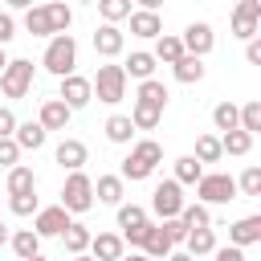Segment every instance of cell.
Segmentation results:
<instances>
[{
  "label": "cell",
  "mask_w": 261,
  "mask_h": 261,
  "mask_svg": "<svg viewBox=\"0 0 261 261\" xmlns=\"http://www.w3.org/2000/svg\"><path fill=\"white\" fill-rule=\"evenodd\" d=\"M16 37V24H12V12H0V49Z\"/></svg>",
  "instance_id": "obj_45"
},
{
  "label": "cell",
  "mask_w": 261,
  "mask_h": 261,
  "mask_svg": "<svg viewBox=\"0 0 261 261\" xmlns=\"http://www.w3.org/2000/svg\"><path fill=\"white\" fill-rule=\"evenodd\" d=\"M261 24V0H241L232 8V37L237 41H253Z\"/></svg>",
  "instance_id": "obj_8"
},
{
  "label": "cell",
  "mask_w": 261,
  "mask_h": 261,
  "mask_svg": "<svg viewBox=\"0 0 261 261\" xmlns=\"http://www.w3.org/2000/svg\"><path fill=\"white\" fill-rule=\"evenodd\" d=\"M200 175H204V167L192 159V155H179L175 159V184L184 188V184H200Z\"/></svg>",
  "instance_id": "obj_38"
},
{
  "label": "cell",
  "mask_w": 261,
  "mask_h": 261,
  "mask_svg": "<svg viewBox=\"0 0 261 261\" xmlns=\"http://www.w3.org/2000/svg\"><path fill=\"white\" fill-rule=\"evenodd\" d=\"M61 208L73 216V212H90L94 208V179L86 171H69L65 175V188H61Z\"/></svg>",
  "instance_id": "obj_3"
},
{
  "label": "cell",
  "mask_w": 261,
  "mask_h": 261,
  "mask_svg": "<svg viewBox=\"0 0 261 261\" xmlns=\"http://www.w3.org/2000/svg\"><path fill=\"white\" fill-rule=\"evenodd\" d=\"M0 90H4V98H24L33 90V61H24V57L8 61L0 73Z\"/></svg>",
  "instance_id": "obj_5"
},
{
  "label": "cell",
  "mask_w": 261,
  "mask_h": 261,
  "mask_svg": "<svg viewBox=\"0 0 261 261\" xmlns=\"http://www.w3.org/2000/svg\"><path fill=\"white\" fill-rule=\"evenodd\" d=\"M29 192H37V175H33V167H12L8 171V196H29Z\"/></svg>",
  "instance_id": "obj_28"
},
{
  "label": "cell",
  "mask_w": 261,
  "mask_h": 261,
  "mask_svg": "<svg viewBox=\"0 0 261 261\" xmlns=\"http://www.w3.org/2000/svg\"><path fill=\"white\" fill-rule=\"evenodd\" d=\"M69 118H73V110H69L65 102H57V98H45V102H41L37 122H41V130H45V135H49V130H65V126H69Z\"/></svg>",
  "instance_id": "obj_11"
},
{
  "label": "cell",
  "mask_w": 261,
  "mask_h": 261,
  "mask_svg": "<svg viewBox=\"0 0 261 261\" xmlns=\"http://www.w3.org/2000/svg\"><path fill=\"white\" fill-rule=\"evenodd\" d=\"M12 130H16V114L8 106H0V139H12Z\"/></svg>",
  "instance_id": "obj_46"
},
{
  "label": "cell",
  "mask_w": 261,
  "mask_h": 261,
  "mask_svg": "<svg viewBox=\"0 0 261 261\" xmlns=\"http://www.w3.org/2000/svg\"><path fill=\"white\" fill-rule=\"evenodd\" d=\"M179 224L192 232V228H212V212L204 204H184L179 208Z\"/></svg>",
  "instance_id": "obj_31"
},
{
  "label": "cell",
  "mask_w": 261,
  "mask_h": 261,
  "mask_svg": "<svg viewBox=\"0 0 261 261\" xmlns=\"http://www.w3.org/2000/svg\"><path fill=\"white\" fill-rule=\"evenodd\" d=\"M167 261H192V257H188L184 249H171V253H167Z\"/></svg>",
  "instance_id": "obj_49"
},
{
  "label": "cell",
  "mask_w": 261,
  "mask_h": 261,
  "mask_svg": "<svg viewBox=\"0 0 261 261\" xmlns=\"http://www.w3.org/2000/svg\"><path fill=\"white\" fill-rule=\"evenodd\" d=\"M8 208H12L16 216H37V212H41V200H37V192H29V196H8Z\"/></svg>",
  "instance_id": "obj_42"
},
{
  "label": "cell",
  "mask_w": 261,
  "mask_h": 261,
  "mask_svg": "<svg viewBox=\"0 0 261 261\" xmlns=\"http://www.w3.org/2000/svg\"><path fill=\"white\" fill-rule=\"evenodd\" d=\"M245 61H249V65H261V37L245 41Z\"/></svg>",
  "instance_id": "obj_47"
},
{
  "label": "cell",
  "mask_w": 261,
  "mask_h": 261,
  "mask_svg": "<svg viewBox=\"0 0 261 261\" xmlns=\"http://www.w3.org/2000/svg\"><path fill=\"white\" fill-rule=\"evenodd\" d=\"M29 261H45V257H41V253H37V257H29Z\"/></svg>",
  "instance_id": "obj_54"
},
{
  "label": "cell",
  "mask_w": 261,
  "mask_h": 261,
  "mask_svg": "<svg viewBox=\"0 0 261 261\" xmlns=\"http://www.w3.org/2000/svg\"><path fill=\"white\" fill-rule=\"evenodd\" d=\"M122 192H126V184H122L118 175H98V179H94V200H98V204L118 208V204H122Z\"/></svg>",
  "instance_id": "obj_19"
},
{
  "label": "cell",
  "mask_w": 261,
  "mask_h": 261,
  "mask_svg": "<svg viewBox=\"0 0 261 261\" xmlns=\"http://www.w3.org/2000/svg\"><path fill=\"white\" fill-rule=\"evenodd\" d=\"M147 224V208H139V204H118V228L122 232H135V228H143Z\"/></svg>",
  "instance_id": "obj_36"
},
{
  "label": "cell",
  "mask_w": 261,
  "mask_h": 261,
  "mask_svg": "<svg viewBox=\"0 0 261 261\" xmlns=\"http://www.w3.org/2000/svg\"><path fill=\"white\" fill-rule=\"evenodd\" d=\"M8 245H12V253H16L20 261H29V257L41 253V237H37L33 228H16V232L8 237Z\"/></svg>",
  "instance_id": "obj_23"
},
{
  "label": "cell",
  "mask_w": 261,
  "mask_h": 261,
  "mask_svg": "<svg viewBox=\"0 0 261 261\" xmlns=\"http://www.w3.org/2000/svg\"><path fill=\"white\" fill-rule=\"evenodd\" d=\"M53 159H57L65 171H82V167H86V159H90V151H86V143H82V139H61V143H57V151H53Z\"/></svg>",
  "instance_id": "obj_12"
},
{
  "label": "cell",
  "mask_w": 261,
  "mask_h": 261,
  "mask_svg": "<svg viewBox=\"0 0 261 261\" xmlns=\"http://www.w3.org/2000/svg\"><path fill=\"white\" fill-rule=\"evenodd\" d=\"M118 261H151V257H143V253H122Z\"/></svg>",
  "instance_id": "obj_50"
},
{
  "label": "cell",
  "mask_w": 261,
  "mask_h": 261,
  "mask_svg": "<svg viewBox=\"0 0 261 261\" xmlns=\"http://www.w3.org/2000/svg\"><path fill=\"white\" fill-rule=\"evenodd\" d=\"M216 139H220L224 155H249L253 151V135H245V130H228V135H216Z\"/></svg>",
  "instance_id": "obj_34"
},
{
  "label": "cell",
  "mask_w": 261,
  "mask_h": 261,
  "mask_svg": "<svg viewBox=\"0 0 261 261\" xmlns=\"http://www.w3.org/2000/svg\"><path fill=\"white\" fill-rule=\"evenodd\" d=\"M151 208H155V216H159V220H175V216H179V208H184V188H179L175 179L155 184V192H151Z\"/></svg>",
  "instance_id": "obj_6"
},
{
  "label": "cell",
  "mask_w": 261,
  "mask_h": 261,
  "mask_svg": "<svg viewBox=\"0 0 261 261\" xmlns=\"http://www.w3.org/2000/svg\"><path fill=\"white\" fill-rule=\"evenodd\" d=\"M122 49H126V37H122L118 24H102V29L94 33V53H98V57H118Z\"/></svg>",
  "instance_id": "obj_14"
},
{
  "label": "cell",
  "mask_w": 261,
  "mask_h": 261,
  "mask_svg": "<svg viewBox=\"0 0 261 261\" xmlns=\"http://www.w3.org/2000/svg\"><path fill=\"white\" fill-rule=\"evenodd\" d=\"M196 204H228V200H237V179L228 175V171H204L200 175V184H196Z\"/></svg>",
  "instance_id": "obj_2"
},
{
  "label": "cell",
  "mask_w": 261,
  "mask_h": 261,
  "mask_svg": "<svg viewBox=\"0 0 261 261\" xmlns=\"http://www.w3.org/2000/svg\"><path fill=\"white\" fill-rule=\"evenodd\" d=\"M184 253L196 261V257H208V253H216V232L212 228H192L188 232V241H184Z\"/></svg>",
  "instance_id": "obj_20"
},
{
  "label": "cell",
  "mask_w": 261,
  "mask_h": 261,
  "mask_svg": "<svg viewBox=\"0 0 261 261\" xmlns=\"http://www.w3.org/2000/svg\"><path fill=\"white\" fill-rule=\"evenodd\" d=\"M139 253H143V257H151V261H167V253H171V241L163 237V228H159V224H147Z\"/></svg>",
  "instance_id": "obj_17"
},
{
  "label": "cell",
  "mask_w": 261,
  "mask_h": 261,
  "mask_svg": "<svg viewBox=\"0 0 261 261\" xmlns=\"http://www.w3.org/2000/svg\"><path fill=\"white\" fill-rule=\"evenodd\" d=\"M130 155H135V159H139L143 167H151V171H155V167L163 163V147H159L155 139H139V143L130 147Z\"/></svg>",
  "instance_id": "obj_30"
},
{
  "label": "cell",
  "mask_w": 261,
  "mask_h": 261,
  "mask_svg": "<svg viewBox=\"0 0 261 261\" xmlns=\"http://www.w3.org/2000/svg\"><path fill=\"white\" fill-rule=\"evenodd\" d=\"M73 261H94V257H90V253H82V257H73Z\"/></svg>",
  "instance_id": "obj_53"
},
{
  "label": "cell",
  "mask_w": 261,
  "mask_h": 261,
  "mask_svg": "<svg viewBox=\"0 0 261 261\" xmlns=\"http://www.w3.org/2000/svg\"><path fill=\"white\" fill-rule=\"evenodd\" d=\"M167 98H171V94H167V86H163V82H155V77L139 82L135 102H147V106H159V110H163V106H167Z\"/></svg>",
  "instance_id": "obj_27"
},
{
  "label": "cell",
  "mask_w": 261,
  "mask_h": 261,
  "mask_svg": "<svg viewBox=\"0 0 261 261\" xmlns=\"http://www.w3.org/2000/svg\"><path fill=\"white\" fill-rule=\"evenodd\" d=\"M122 253H126V245H122L118 232H98V237H90V257H94V261H118Z\"/></svg>",
  "instance_id": "obj_15"
},
{
  "label": "cell",
  "mask_w": 261,
  "mask_h": 261,
  "mask_svg": "<svg viewBox=\"0 0 261 261\" xmlns=\"http://www.w3.org/2000/svg\"><path fill=\"white\" fill-rule=\"evenodd\" d=\"M212 257H216V261H245V249H232V245H228V249H216Z\"/></svg>",
  "instance_id": "obj_48"
},
{
  "label": "cell",
  "mask_w": 261,
  "mask_h": 261,
  "mask_svg": "<svg viewBox=\"0 0 261 261\" xmlns=\"http://www.w3.org/2000/svg\"><path fill=\"white\" fill-rule=\"evenodd\" d=\"M24 29H29L33 37H53V24H49V12H45V4L24 12Z\"/></svg>",
  "instance_id": "obj_37"
},
{
  "label": "cell",
  "mask_w": 261,
  "mask_h": 261,
  "mask_svg": "<svg viewBox=\"0 0 261 261\" xmlns=\"http://www.w3.org/2000/svg\"><path fill=\"white\" fill-rule=\"evenodd\" d=\"M126 118H130L135 130H155V126L163 122V110H159V106H147V102H135Z\"/></svg>",
  "instance_id": "obj_22"
},
{
  "label": "cell",
  "mask_w": 261,
  "mask_h": 261,
  "mask_svg": "<svg viewBox=\"0 0 261 261\" xmlns=\"http://www.w3.org/2000/svg\"><path fill=\"white\" fill-rule=\"evenodd\" d=\"M41 65H45V69H49L57 82H61V77H69V73H73V65H77V41H73L69 33H61V37H49Z\"/></svg>",
  "instance_id": "obj_1"
},
{
  "label": "cell",
  "mask_w": 261,
  "mask_h": 261,
  "mask_svg": "<svg viewBox=\"0 0 261 261\" xmlns=\"http://www.w3.org/2000/svg\"><path fill=\"white\" fill-rule=\"evenodd\" d=\"M130 33L135 37H143V41H151V37H163V16L159 12H147V8H130Z\"/></svg>",
  "instance_id": "obj_13"
},
{
  "label": "cell",
  "mask_w": 261,
  "mask_h": 261,
  "mask_svg": "<svg viewBox=\"0 0 261 261\" xmlns=\"http://www.w3.org/2000/svg\"><path fill=\"white\" fill-rule=\"evenodd\" d=\"M16 159H20V147L12 143V139H0V167H16Z\"/></svg>",
  "instance_id": "obj_44"
},
{
  "label": "cell",
  "mask_w": 261,
  "mask_h": 261,
  "mask_svg": "<svg viewBox=\"0 0 261 261\" xmlns=\"http://www.w3.org/2000/svg\"><path fill=\"white\" fill-rule=\"evenodd\" d=\"M159 228H163V237H167V241H171V249H175V245H184V241H188V228H184V224H179V216H175V220H159Z\"/></svg>",
  "instance_id": "obj_43"
},
{
  "label": "cell",
  "mask_w": 261,
  "mask_h": 261,
  "mask_svg": "<svg viewBox=\"0 0 261 261\" xmlns=\"http://www.w3.org/2000/svg\"><path fill=\"white\" fill-rule=\"evenodd\" d=\"M45 139H49V135H45L41 122H33V118H29V122H16V130H12V143H16L20 151H41Z\"/></svg>",
  "instance_id": "obj_18"
},
{
  "label": "cell",
  "mask_w": 261,
  "mask_h": 261,
  "mask_svg": "<svg viewBox=\"0 0 261 261\" xmlns=\"http://www.w3.org/2000/svg\"><path fill=\"white\" fill-rule=\"evenodd\" d=\"M45 12H49V24H53V37H61L69 29V20H73L69 4H45Z\"/></svg>",
  "instance_id": "obj_40"
},
{
  "label": "cell",
  "mask_w": 261,
  "mask_h": 261,
  "mask_svg": "<svg viewBox=\"0 0 261 261\" xmlns=\"http://www.w3.org/2000/svg\"><path fill=\"white\" fill-rule=\"evenodd\" d=\"M122 73H126V77H139V82H147V77L155 73V57H151L147 49H135V53L126 57V65H122Z\"/></svg>",
  "instance_id": "obj_25"
},
{
  "label": "cell",
  "mask_w": 261,
  "mask_h": 261,
  "mask_svg": "<svg viewBox=\"0 0 261 261\" xmlns=\"http://www.w3.org/2000/svg\"><path fill=\"white\" fill-rule=\"evenodd\" d=\"M155 61H163V65H175L179 57H184V45H179V37L175 33H163V37H155V53H151Z\"/></svg>",
  "instance_id": "obj_24"
},
{
  "label": "cell",
  "mask_w": 261,
  "mask_h": 261,
  "mask_svg": "<svg viewBox=\"0 0 261 261\" xmlns=\"http://www.w3.org/2000/svg\"><path fill=\"white\" fill-rule=\"evenodd\" d=\"M237 126H241L245 135H257V130H261V102H257V98L245 102V106H237Z\"/></svg>",
  "instance_id": "obj_33"
},
{
  "label": "cell",
  "mask_w": 261,
  "mask_h": 261,
  "mask_svg": "<svg viewBox=\"0 0 261 261\" xmlns=\"http://www.w3.org/2000/svg\"><path fill=\"white\" fill-rule=\"evenodd\" d=\"M98 12H102V20H106V24H118V20H126V16H130V0H102V4H98Z\"/></svg>",
  "instance_id": "obj_39"
},
{
  "label": "cell",
  "mask_w": 261,
  "mask_h": 261,
  "mask_svg": "<svg viewBox=\"0 0 261 261\" xmlns=\"http://www.w3.org/2000/svg\"><path fill=\"white\" fill-rule=\"evenodd\" d=\"M192 159H196L200 167H204V163H220V159H224L220 139H216V135H200V139H196V155H192Z\"/></svg>",
  "instance_id": "obj_29"
},
{
  "label": "cell",
  "mask_w": 261,
  "mask_h": 261,
  "mask_svg": "<svg viewBox=\"0 0 261 261\" xmlns=\"http://www.w3.org/2000/svg\"><path fill=\"white\" fill-rule=\"evenodd\" d=\"M106 139H110V143H130V139H135L130 118H126V114H110V118H106Z\"/></svg>",
  "instance_id": "obj_35"
},
{
  "label": "cell",
  "mask_w": 261,
  "mask_h": 261,
  "mask_svg": "<svg viewBox=\"0 0 261 261\" xmlns=\"http://www.w3.org/2000/svg\"><path fill=\"white\" fill-rule=\"evenodd\" d=\"M237 192L241 196H261V167H245L241 179H237Z\"/></svg>",
  "instance_id": "obj_41"
},
{
  "label": "cell",
  "mask_w": 261,
  "mask_h": 261,
  "mask_svg": "<svg viewBox=\"0 0 261 261\" xmlns=\"http://www.w3.org/2000/svg\"><path fill=\"white\" fill-rule=\"evenodd\" d=\"M90 237H94V232H90L86 224H77V220H69V228L61 232V245H65V253H69V257H82V253L90 249Z\"/></svg>",
  "instance_id": "obj_21"
},
{
  "label": "cell",
  "mask_w": 261,
  "mask_h": 261,
  "mask_svg": "<svg viewBox=\"0 0 261 261\" xmlns=\"http://www.w3.org/2000/svg\"><path fill=\"white\" fill-rule=\"evenodd\" d=\"M69 228V212L61 208V204H53V208H41L37 216H33V232L45 241V237H61Z\"/></svg>",
  "instance_id": "obj_10"
},
{
  "label": "cell",
  "mask_w": 261,
  "mask_h": 261,
  "mask_svg": "<svg viewBox=\"0 0 261 261\" xmlns=\"http://www.w3.org/2000/svg\"><path fill=\"white\" fill-rule=\"evenodd\" d=\"M179 45H184V53L188 57H208L212 53V45H216V33H212V24L208 20H192L188 29H184V37H179Z\"/></svg>",
  "instance_id": "obj_7"
},
{
  "label": "cell",
  "mask_w": 261,
  "mask_h": 261,
  "mask_svg": "<svg viewBox=\"0 0 261 261\" xmlns=\"http://www.w3.org/2000/svg\"><path fill=\"white\" fill-rule=\"evenodd\" d=\"M212 126H216L220 135L241 130V126H237V102H216V106H212Z\"/></svg>",
  "instance_id": "obj_32"
},
{
  "label": "cell",
  "mask_w": 261,
  "mask_h": 261,
  "mask_svg": "<svg viewBox=\"0 0 261 261\" xmlns=\"http://www.w3.org/2000/svg\"><path fill=\"white\" fill-rule=\"evenodd\" d=\"M57 102H65L69 110H82V106H90V102H94V90H90V77H82V73H69V77H61V90H57Z\"/></svg>",
  "instance_id": "obj_9"
},
{
  "label": "cell",
  "mask_w": 261,
  "mask_h": 261,
  "mask_svg": "<svg viewBox=\"0 0 261 261\" xmlns=\"http://www.w3.org/2000/svg\"><path fill=\"white\" fill-rule=\"evenodd\" d=\"M228 241H232V249L257 245L261 241V216H241L237 224H228Z\"/></svg>",
  "instance_id": "obj_16"
},
{
  "label": "cell",
  "mask_w": 261,
  "mask_h": 261,
  "mask_svg": "<svg viewBox=\"0 0 261 261\" xmlns=\"http://www.w3.org/2000/svg\"><path fill=\"white\" fill-rule=\"evenodd\" d=\"M90 90H94L98 102H106V106L122 102V98H126V73H122V65H98Z\"/></svg>",
  "instance_id": "obj_4"
},
{
  "label": "cell",
  "mask_w": 261,
  "mask_h": 261,
  "mask_svg": "<svg viewBox=\"0 0 261 261\" xmlns=\"http://www.w3.org/2000/svg\"><path fill=\"white\" fill-rule=\"evenodd\" d=\"M171 73H175V82H184V86H196V82L204 77V61H200V57H188V53H184V57H179V61L171 65Z\"/></svg>",
  "instance_id": "obj_26"
},
{
  "label": "cell",
  "mask_w": 261,
  "mask_h": 261,
  "mask_svg": "<svg viewBox=\"0 0 261 261\" xmlns=\"http://www.w3.org/2000/svg\"><path fill=\"white\" fill-rule=\"evenodd\" d=\"M8 237H12V232H8V228H4V220H0V245H8Z\"/></svg>",
  "instance_id": "obj_51"
},
{
  "label": "cell",
  "mask_w": 261,
  "mask_h": 261,
  "mask_svg": "<svg viewBox=\"0 0 261 261\" xmlns=\"http://www.w3.org/2000/svg\"><path fill=\"white\" fill-rule=\"evenodd\" d=\"M4 65H8V57H4V49H0V73H4Z\"/></svg>",
  "instance_id": "obj_52"
}]
</instances>
